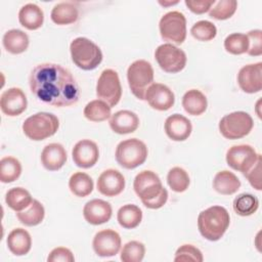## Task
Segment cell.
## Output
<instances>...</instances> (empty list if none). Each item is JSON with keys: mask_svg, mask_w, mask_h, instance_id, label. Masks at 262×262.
<instances>
[{"mask_svg": "<svg viewBox=\"0 0 262 262\" xmlns=\"http://www.w3.org/2000/svg\"><path fill=\"white\" fill-rule=\"evenodd\" d=\"M29 83L32 93L49 105L70 106L80 98L76 79L69 70L57 63L37 64L30 74Z\"/></svg>", "mask_w": 262, "mask_h": 262, "instance_id": "cell-1", "label": "cell"}, {"mask_svg": "<svg viewBox=\"0 0 262 262\" xmlns=\"http://www.w3.org/2000/svg\"><path fill=\"white\" fill-rule=\"evenodd\" d=\"M133 188L142 204L148 209H160L168 201V191L158 174L150 170L139 172L133 181Z\"/></svg>", "mask_w": 262, "mask_h": 262, "instance_id": "cell-2", "label": "cell"}, {"mask_svg": "<svg viewBox=\"0 0 262 262\" xmlns=\"http://www.w3.org/2000/svg\"><path fill=\"white\" fill-rule=\"evenodd\" d=\"M230 223L228 211L222 206H212L202 211L198 216V228L203 237L208 241H219L226 232Z\"/></svg>", "mask_w": 262, "mask_h": 262, "instance_id": "cell-3", "label": "cell"}, {"mask_svg": "<svg viewBox=\"0 0 262 262\" xmlns=\"http://www.w3.org/2000/svg\"><path fill=\"white\" fill-rule=\"evenodd\" d=\"M70 52L73 62L84 71L96 69L103 57L98 45L85 37L74 39L70 45Z\"/></svg>", "mask_w": 262, "mask_h": 262, "instance_id": "cell-4", "label": "cell"}, {"mask_svg": "<svg viewBox=\"0 0 262 262\" xmlns=\"http://www.w3.org/2000/svg\"><path fill=\"white\" fill-rule=\"evenodd\" d=\"M59 127L58 118L46 112L36 113L25 120L23 131L25 135L34 141L44 140L56 133Z\"/></svg>", "mask_w": 262, "mask_h": 262, "instance_id": "cell-5", "label": "cell"}, {"mask_svg": "<svg viewBox=\"0 0 262 262\" xmlns=\"http://www.w3.org/2000/svg\"><path fill=\"white\" fill-rule=\"evenodd\" d=\"M127 80L131 92L140 100H144L147 88L154 83V69L144 59L133 61L127 70Z\"/></svg>", "mask_w": 262, "mask_h": 262, "instance_id": "cell-6", "label": "cell"}, {"mask_svg": "<svg viewBox=\"0 0 262 262\" xmlns=\"http://www.w3.org/2000/svg\"><path fill=\"white\" fill-rule=\"evenodd\" d=\"M145 143L137 138H129L121 141L116 147V161L125 169H135L142 165L147 158Z\"/></svg>", "mask_w": 262, "mask_h": 262, "instance_id": "cell-7", "label": "cell"}, {"mask_svg": "<svg viewBox=\"0 0 262 262\" xmlns=\"http://www.w3.org/2000/svg\"><path fill=\"white\" fill-rule=\"evenodd\" d=\"M219 131L226 139H239L247 136L254 127L252 117L243 111L225 115L219 122Z\"/></svg>", "mask_w": 262, "mask_h": 262, "instance_id": "cell-8", "label": "cell"}, {"mask_svg": "<svg viewBox=\"0 0 262 262\" xmlns=\"http://www.w3.org/2000/svg\"><path fill=\"white\" fill-rule=\"evenodd\" d=\"M159 30L164 41L180 45L186 38V18L180 11H169L161 17Z\"/></svg>", "mask_w": 262, "mask_h": 262, "instance_id": "cell-9", "label": "cell"}, {"mask_svg": "<svg viewBox=\"0 0 262 262\" xmlns=\"http://www.w3.org/2000/svg\"><path fill=\"white\" fill-rule=\"evenodd\" d=\"M96 95L111 107L118 104L122 97V86L115 70L105 69L101 72L96 83Z\"/></svg>", "mask_w": 262, "mask_h": 262, "instance_id": "cell-10", "label": "cell"}, {"mask_svg": "<svg viewBox=\"0 0 262 262\" xmlns=\"http://www.w3.org/2000/svg\"><path fill=\"white\" fill-rule=\"evenodd\" d=\"M155 58L164 72L171 74L182 71L187 60L185 52L171 43L158 46L155 51Z\"/></svg>", "mask_w": 262, "mask_h": 262, "instance_id": "cell-11", "label": "cell"}, {"mask_svg": "<svg viewBox=\"0 0 262 262\" xmlns=\"http://www.w3.org/2000/svg\"><path fill=\"white\" fill-rule=\"evenodd\" d=\"M259 156L255 148L249 144L233 145L226 152V163L231 169L245 175L255 165Z\"/></svg>", "mask_w": 262, "mask_h": 262, "instance_id": "cell-12", "label": "cell"}, {"mask_svg": "<svg viewBox=\"0 0 262 262\" xmlns=\"http://www.w3.org/2000/svg\"><path fill=\"white\" fill-rule=\"evenodd\" d=\"M121 236L113 229H103L98 231L92 242L95 254L99 257L116 256L121 249Z\"/></svg>", "mask_w": 262, "mask_h": 262, "instance_id": "cell-13", "label": "cell"}, {"mask_svg": "<svg viewBox=\"0 0 262 262\" xmlns=\"http://www.w3.org/2000/svg\"><path fill=\"white\" fill-rule=\"evenodd\" d=\"M144 99L149 106L157 111H168L175 103V95L173 91L165 84L152 83L146 90Z\"/></svg>", "mask_w": 262, "mask_h": 262, "instance_id": "cell-14", "label": "cell"}, {"mask_svg": "<svg viewBox=\"0 0 262 262\" xmlns=\"http://www.w3.org/2000/svg\"><path fill=\"white\" fill-rule=\"evenodd\" d=\"M73 161L79 168L89 169L93 167L99 159L97 144L90 139L79 140L72 150Z\"/></svg>", "mask_w": 262, "mask_h": 262, "instance_id": "cell-15", "label": "cell"}, {"mask_svg": "<svg viewBox=\"0 0 262 262\" xmlns=\"http://www.w3.org/2000/svg\"><path fill=\"white\" fill-rule=\"evenodd\" d=\"M237 84L246 93L260 92L262 89V62L244 66L237 74Z\"/></svg>", "mask_w": 262, "mask_h": 262, "instance_id": "cell-16", "label": "cell"}, {"mask_svg": "<svg viewBox=\"0 0 262 262\" xmlns=\"http://www.w3.org/2000/svg\"><path fill=\"white\" fill-rule=\"evenodd\" d=\"M27 105V96L20 88L11 87L1 94L0 108L6 116L16 117L26 111Z\"/></svg>", "mask_w": 262, "mask_h": 262, "instance_id": "cell-17", "label": "cell"}, {"mask_svg": "<svg viewBox=\"0 0 262 262\" xmlns=\"http://www.w3.org/2000/svg\"><path fill=\"white\" fill-rule=\"evenodd\" d=\"M97 190L105 196L119 195L125 188V178L116 169L104 170L97 179Z\"/></svg>", "mask_w": 262, "mask_h": 262, "instance_id": "cell-18", "label": "cell"}, {"mask_svg": "<svg viewBox=\"0 0 262 262\" xmlns=\"http://www.w3.org/2000/svg\"><path fill=\"white\" fill-rule=\"evenodd\" d=\"M113 214L112 206L101 199H93L87 202L83 208L85 220L92 225H100L107 222Z\"/></svg>", "mask_w": 262, "mask_h": 262, "instance_id": "cell-19", "label": "cell"}, {"mask_svg": "<svg viewBox=\"0 0 262 262\" xmlns=\"http://www.w3.org/2000/svg\"><path fill=\"white\" fill-rule=\"evenodd\" d=\"M165 132L167 136L174 141L186 140L192 131L191 122L180 114H173L165 121Z\"/></svg>", "mask_w": 262, "mask_h": 262, "instance_id": "cell-20", "label": "cell"}, {"mask_svg": "<svg viewBox=\"0 0 262 262\" xmlns=\"http://www.w3.org/2000/svg\"><path fill=\"white\" fill-rule=\"evenodd\" d=\"M108 124L115 133L129 134L137 130L139 126V118L131 111L122 110L111 116Z\"/></svg>", "mask_w": 262, "mask_h": 262, "instance_id": "cell-21", "label": "cell"}, {"mask_svg": "<svg viewBox=\"0 0 262 262\" xmlns=\"http://www.w3.org/2000/svg\"><path fill=\"white\" fill-rule=\"evenodd\" d=\"M68 159L67 151L60 143H49L41 152V163L48 171H57L63 167Z\"/></svg>", "mask_w": 262, "mask_h": 262, "instance_id": "cell-22", "label": "cell"}, {"mask_svg": "<svg viewBox=\"0 0 262 262\" xmlns=\"http://www.w3.org/2000/svg\"><path fill=\"white\" fill-rule=\"evenodd\" d=\"M6 244L8 250L13 255L24 256L28 254L32 248V237L26 229L17 227L8 233Z\"/></svg>", "mask_w": 262, "mask_h": 262, "instance_id": "cell-23", "label": "cell"}, {"mask_svg": "<svg viewBox=\"0 0 262 262\" xmlns=\"http://www.w3.org/2000/svg\"><path fill=\"white\" fill-rule=\"evenodd\" d=\"M18 21L23 27L31 31L41 28L44 21L42 8L35 3L25 4L18 11Z\"/></svg>", "mask_w": 262, "mask_h": 262, "instance_id": "cell-24", "label": "cell"}, {"mask_svg": "<svg viewBox=\"0 0 262 262\" xmlns=\"http://www.w3.org/2000/svg\"><path fill=\"white\" fill-rule=\"evenodd\" d=\"M50 17L58 26L71 25L77 21L79 10L74 2H59L53 6Z\"/></svg>", "mask_w": 262, "mask_h": 262, "instance_id": "cell-25", "label": "cell"}, {"mask_svg": "<svg viewBox=\"0 0 262 262\" xmlns=\"http://www.w3.org/2000/svg\"><path fill=\"white\" fill-rule=\"evenodd\" d=\"M2 43L7 52L12 54H19L28 49L30 40L29 36L24 31L18 29H11L4 34Z\"/></svg>", "mask_w": 262, "mask_h": 262, "instance_id": "cell-26", "label": "cell"}, {"mask_svg": "<svg viewBox=\"0 0 262 262\" xmlns=\"http://www.w3.org/2000/svg\"><path fill=\"white\" fill-rule=\"evenodd\" d=\"M213 187L220 194L230 195L239 189L241 181L234 173L222 170L216 173L213 179Z\"/></svg>", "mask_w": 262, "mask_h": 262, "instance_id": "cell-27", "label": "cell"}, {"mask_svg": "<svg viewBox=\"0 0 262 262\" xmlns=\"http://www.w3.org/2000/svg\"><path fill=\"white\" fill-rule=\"evenodd\" d=\"M182 106L188 115L200 116L207 110V97L202 91L190 89L186 91L182 97Z\"/></svg>", "mask_w": 262, "mask_h": 262, "instance_id": "cell-28", "label": "cell"}, {"mask_svg": "<svg viewBox=\"0 0 262 262\" xmlns=\"http://www.w3.org/2000/svg\"><path fill=\"white\" fill-rule=\"evenodd\" d=\"M117 219L123 228L133 229L140 224L142 220V211L136 205L127 204L118 210Z\"/></svg>", "mask_w": 262, "mask_h": 262, "instance_id": "cell-29", "label": "cell"}, {"mask_svg": "<svg viewBox=\"0 0 262 262\" xmlns=\"http://www.w3.org/2000/svg\"><path fill=\"white\" fill-rule=\"evenodd\" d=\"M45 216V209L38 200H33L31 205L20 211L16 212L18 221L26 226H36L40 224Z\"/></svg>", "mask_w": 262, "mask_h": 262, "instance_id": "cell-30", "label": "cell"}, {"mask_svg": "<svg viewBox=\"0 0 262 262\" xmlns=\"http://www.w3.org/2000/svg\"><path fill=\"white\" fill-rule=\"evenodd\" d=\"M94 187L92 178L84 172H76L69 179V188L73 194L79 198L89 195Z\"/></svg>", "mask_w": 262, "mask_h": 262, "instance_id": "cell-31", "label": "cell"}, {"mask_svg": "<svg viewBox=\"0 0 262 262\" xmlns=\"http://www.w3.org/2000/svg\"><path fill=\"white\" fill-rule=\"evenodd\" d=\"M5 202L11 210L20 212L31 205L33 199L31 193L26 188L12 187L6 192Z\"/></svg>", "mask_w": 262, "mask_h": 262, "instance_id": "cell-32", "label": "cell"}, {"mask_svg": "<svg viewBox=\"0 0 262 262\" xmlns=\"http://www.w3.org/2000/svg\"><path fill=\"white\" fill-rule=\"evenodd\" d=\"M112 107L101 99L89 101L83 111L84 117L91 122H103L111 118Z\"/></svg>", "mask_w": 262, "mask_h": 262, "instance_id": "cell-33", "label": "cell"}, {"mask_svg": "<svg viewBox=\"0 0 262 262\" xmlns=\"http://www.w3.org/2000/svg\"><path fill=\"white\" fill-rule=\"evenodd\" d=\"M21 174V164L14 157H4L0 161V181L10 183Z\"/></svg>", "mask_w": 262, "mask_h": 262, "instance_id": "cell-34", "label": "cell"}, {"mask_svg": "<svg viewBox=\"0 0 262 262\" xmlns=\"http://www.w3.org/2000/svg\"><path fill=\"white\" fill-rule=\"evenodd\" d=\"M234 212L243 217L253 215L259 208V200L251 193H241L232 204Z\"/></svg>", "mask_w": 262, "mask_h": 262, "instance_id": "cell-35", "label": "cell"}, {"mask_svg": "<svg viewBox=\"0 0 262 262\" xmlns=\"http://www.w3.org/2000/svg\"><path fill=\"white\" fill-rule=\"evenodd\" d=\"M167 183L175 192L185 191L190 183L188 173L181 167H173L167 174Z\"/></svg>", "mask_w": 262, "mask_h": 262, "instance_id": "cell-36", "label": "cell"}, {"mask_svg": "<svg viewBox=\"0 0 262 262\" xmlns=\"http://www.w3.org/2000/svg\"><path fill=\"white\" fill-rule=\"evenodd\" d=\"M225 50L233 55H239L246 53L249 48V39L246 34L232 33L228 35L224 40Z\"/></svg>", "mask_w": 262, "mask_h": 262, "instance_id": "cell-37", "label": "cell"}, {"mask_svg": "<svg viewBox=\"0 0 262 262\" xmlns=\"http://www.w3.org/2000/svg\"><path fill=\"white\" fill-rule=\"evenodd\" d=\"M237 2L235 0H220L216 1L209 10V15L218 20L230 18L236 11Z\"/></svg>", "mask_w": 262, "mask_h": 262, "instance_id": "cell-38", "label": "cell"}, {"mask_svg": "<svg viewBox=\"0 0 262 262\" xmlns=\"http://www.w3.org/2000/svg\"><path fill=\"white\" fill-rule=\"evenodd\" d=\"M144 254V245L138 241H131L123 246L120 258L123 262H140L143 260Z\"/></svg>", "mask_w": 262, "mask_h": 262, "instance_id": "cell-39", "label": "cell"}, {"mask_svg": "<svg viewBox=\"0 0 262 262\" xmlns=\"http://www.w3.org/2000/svg\"><path fill=\"white\" fill-rule=\"evenodd\" d=\"M191 36L199 41H211L216 37V26L209 20H199L190 29Z\"/></svg>", "mask_w": 262, "mask_h": 262, "instance_id": "cell-40", "label": "cell"}, {"mask_svg": "<svg viewBox=\"0 0 262 262\" xmlns=\"http://www.w3.org/2000/svg\"><path fill=\"white\" fill-rule=\"evenodd\" d=\"M204 257L202 252L194 246L185 244L180 246L174 257L175 262H186V261H194V262H203Z\"/></svg>", "mask_w": 262, "mask_h": 262, "instance_id": "cell-41", "label": "cell"}, {"mask_svg": "<svg viewBox=\"0 0 262 262\" xmlns=\"http://www.w3.org/2000/svg\"><path fill=\"white\" fill-rule=\"evenodd\" d=\"M249 48L247 53L251 56H260L262 54V31L252 30L248 34Z\"/></svg>", "mask_w": 262, "mask_h": 262, "instance_id": "cell-42", "label": "cell"}, {"mask_svg": "<svg viewBox=\"0 0 262 262\" xmlns=\"http://www.w3.org/2000/svg\"><path fill=\"white\" fill-rule=\"evenodd\" d=\"M48 262H74L75 257L72 251L64 247L54 248L47 257Z\"/></svg>", "mask_w": 262, "mask_h": 262, "instance_id": "cell-43", "label": "cell"}, {"mask_svg": "<svg viewBox=\"0 0 262 262\" xmlns=\"http://www.w3.org/2000/svg\"><path fill=\"white\" fill-rule=\"evenodd\" d=\"M248 181L257 190H261V155L255 165L245 174Z\"/></svg>", "mask_w": 262, "mask_h": 262, "instance_id": "cell-44", "label": "cell"}, {"mask_svg": "<svg viewBox=\"0 0 262 262\" xmlns=\"http://www.w3.org/2000/svg\"><path fill=\"white\" fill-rule=\"evenodd\" d=\"M215 0H185L184 3L188 9L196 14H203L210 10L214 5Z\"/></svg>", "mask_w": 262, "mask_h": 262, "instance_id": "cell-45", "label": "cell"}, {"mask_svg": "<svg viewBox=\"0 0 262 262\" xmlns=\"http://www.w3.org/2000/svg\"><path fill=\"white\" fill-rule=\"evenodd\" d=\"M159 3L161 4V5H163V6H168V5H174V4H177L178 3V1H170V2H166V1H164V2H162V1H159Z\"/></svg>", "mask_w": 262, "mask_h": 262, "instance_id": "cell-46", "label": "cell"}]
</instances>
